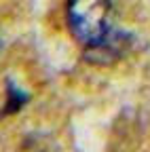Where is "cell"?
Segmentation results:
<instances>
[{
    "mask_svg": "<svg viewBox=\"0 0 150 152\" xmlns=\"http://www.w3.org/2000/svg\"><path fill=\"white\" fill-rule=\"evenodd\" d=\"M114 0H68L66 15L72 36L93 61H112L125 51V38L112 21Z\"/></svg>",
    "mask_w": 150,
    "mask_h": 152,
    "instance_id": "cell-1",
    "label": "cell"
},
{
    "mask_svg": "<svg viewBox=\"0 0 150 152\" xmlns=\"http://www.w3.org/2000/svg\"><path fill=\"white\" fill-rule=\"evenodd\" d=\"M0 47H2V45H0Z\"/></svg>",
    "mask_w": 150,
    "mask_h": 152,
    "instance_id": "cell-2",
    "label": "cell"
}]
</instances>
